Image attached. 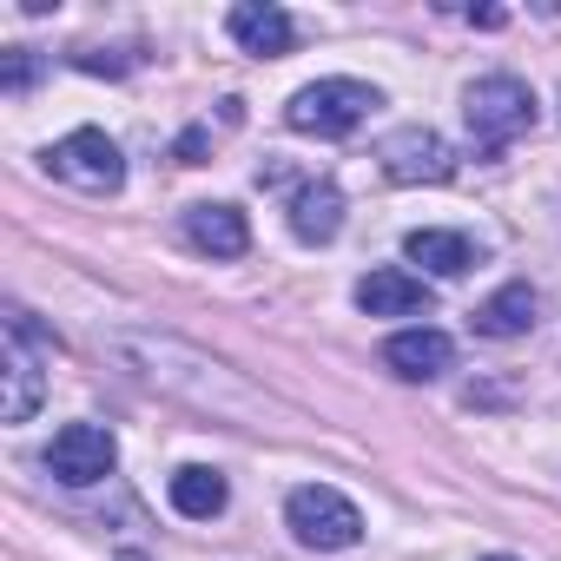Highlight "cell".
I'll use <instances>...</instances> for the list:
<instances>
[{"mask_svg":"<svg viewBox=\"0 0 561 561\" xmlns=\"http://www.w3.org/2000/svg\"><path fill=\"white\" fill-rule=\"evenodd\" d=\"M225 34H231L238 54H251V60H285L291 41H298L291 14H285V8H271V0H238V8L225 14Z\"/></svg>","mask_w":561,"mask_h":561,"instance_id":"obj_8","label":"cell"},{"mask_svg":"<svg viewBox=\"0 0 561 561\" xmlns=\"http://www.w3.org/2000/svg\"><path fill=\"white\" fill-rule=\"evenodd\" d=\"M47 397V370L27 351L21 331H8V351H0V423H27Z\"/></svg>","mask_w":561,"mask_h":561,"instance_id":"obj_9","label":"cell"},{"mask_svg":"<svg viewBox=\"0 0 561 561\" xmlns=\"http://www.w3.org/2000/svg\"><path fill=\"white\" fill-rule=\"evenodd\" d=\"M383 364H390L403 383H430V377H443V370L456 364V344H449L436 324H416V331H397V337L383 344Z\"/></svg>","mask_w":561,"mask_h":561,"instance_id":"obj_12","label":"cell"},{"mask_svg":"<svg viewBox=\"0 0 561 561\" xmlns=\"http://www.w3.org/2000/svg\"><path fill=\"white\" fill-rule=\"evenodd\" d=\"M113 462H119V443H113V430H100V423H67V430H54V443H47V476L67 482V489L106 482Z\"/></svg>","mask_w":561,"mask_h":561,"instance_id":"obj_6","label":"cell"},{"mask_svg":"<svg viewBox=\"0 0 561 561\" xmlns=\"http://www.w3.org/2000/svg\"><path fill=\"white\" fill-rule=\"evenodd\" d=\"M285 522H291V535H298L305 548H324V554H344V548L364 541V508H357L344 489H331V482H305V489H291Z\"/></svg>","mask_w":561,"mask_h":561,"instance_id":"obj_4","label":"cell"},{"mask_svg":"<svg viewBox=\"0 0 561 561\" xmlns=\"http://www.w3.org/2000/svg\"><path fill=\"white\" fill-rule=\"evenodd\" d=\"M73 67H80V73H126V67H139V54H106V47H80V54H73Z\"/></svg>","mask_w":561,"mask_h":561,"instance_id":"obj_18","label":"cell"},{"mask_svg":"<svg viewBox=\"0 0 561 561\" xmlns=\"http://www.w3.org/2000/svg\"><path fill=\"white\" fill-rule=\"evenodd\" d=\"M357 311L364 318H416V311H430V285L403 264H383V271L357 277Z\"/></svg>","mask_w":561,"mask_h":561,"instance_id":"obj_10","label":"cell"},{"mask_svg":"<svg viewBox=\"0 0 561 561\" xmlns=\"http://www.w3.org/2000/svg\"><path fill=\"white\" fill-rule=\"evenodd\" d=\"M185 238H192L205 257H244V251H251V225H244V211L225 205V198L192 205V211H185Z\"/></svg>","mask_w":561,"mask_h":561,"instance_id":"obj_13","label":"cell"},{"mask_svg":"<svg viewBox=\"0 0 561 561\" xmlns=\"http://www.w3.org/2000/svg\"><path fill=\"white\" fill-rule=\"evenodd\" d=\"M47 172L67 179V185H80V192H119L126 185V159H119V146L100 126H80L60 146H47Z\"/></svg>","mask_w":561,"mask_h":561,"instance_id":"obj_5","label":"cell"},{"mask_svg":"<svg viewBox=\"0 0 561 561\" xmlns=\"http://www.w3.org/2000/svg\"><path fill=\"white\" fill-rule=\"evenodd\" d=\"M377 106H383V93H377L370 80H344V73H331V80H311V87L291 93L285 126L305 133V139H344V133H357Z\"/></svg>","mask_w":561,"mask_h":561,"instance_id":"obj_2","label":"cell"},{"mask_svg":"<svg viewBox=\"0 0 561 561\" xmlns=\"http://www.w3.org/2000/svg\"><path fill=\"white\" fill-rule=\"evenodd\" d=\"M482 561H515V554H482Z\"/></svg>","mask_w":561,"mask_h":561,"instance_id":"obj_20","label":"cell"},{"mask_svg":"<svg viewBox=\"0 0 561 561\" xmlns=\"http://www.w3.org/2000/svg\"><path fill=\"white\" fill-rule=\"evenodd\" d=\"M403 257H410V264H423L430 277H462V271L476 264V238H469V231L423 225V231H410V238H403Z\"/></svg>","mask_w":561,"mask_h":561,"instance_id":"obj_14","label":"cell"},{"mask_svg":"<svg viewBox=\"0 0 561 561\" xmlns=\"http://www.w3.org/2000/svg\"><path fill=\"white\" fill-rule=\"evenodd\" d=\"M34 73H41V60H34L27 47H8V54H0V93H27Z\"/></svg>","mask_w":561,"mask_h":561,"instance_id":"obj_17","label":"cell"},{"mask_svg":"<svg viewBox=\"0 0 561 561\" xmlns=\"http://www.w3.org/2000/svg\"><path fill=\"white\" fill-rule=\"evenodd\" d=\"M119 561H146V554H119Z\"/></svg>","mask_w":561,"mask_h":561,"instance_id":"obj_21","label":"cell"},{"mask_svg":"<svg viewBox=\"0 0 561 561\" xmlns=\"http://www.w3.org/2000/svg\"><path fill=\"white\" fill-rule=\"evenodd\" d=\"M377 159H383V179H397V185H443V179H456V152L430 126H397L377 146Z\"/></svg>","mask_w":561,"mask_h":561,"instance_id":"obj_7","label":"cell"},{"mask_svg":"<svg viewBox=\"0 0 561 561\" xmlns=\"http://www.w3.org/2000/svg\"><path fill=\"white\" fill-rule=\"evenodd\" d=\"M113 351H119V364L126 370H139L152 390H172V397H192L198 410H251L257 397L218 364V357H205V351H192V344H179V337H159V331H126V337H113Z\"/></svg>","mask_w":561,"mask_h":561,"instance_id":"obj_1","label":"cell"},{"mask_svg":"<svg viewBox=\"0 0 561 561\" xmlns=\"http://www.w3.org/2000/svg\"><path fill=\"white\" fill-rule=\"evenodd\" d=\"M535 311H541L535 285H528V277H508L502 291H489V298L469 311V324H476V337L508 344V337H528V331H535Z\"/></svg>","mask_w":561,"mask_h":561,"instance_id":"obj_11","label":"cell"},{"mask_svg":"<svg viewBox=\"0 0 561 561\" xmlns=\"http://www.w3.org/2000/svg\"><path fill=\"white\" fill-rule=\"evenodd\" d=\"M535 87L528 80H515V73H482V80H469V93H462V119H469V139L482 146V152H502L508 139H522L528 126H535Z\"/></svg>","mask_w":561,"mask_h":561,"instance_id":"obj_3","label":"cell"},{"mask_svg":"<svg viewBox=\"0 0 561 561\" xmlns=\"http://www.w3.org/2000/svg\"><path fill=\"white\" fill-rule=\"evenodd\" d=\"M165 495H172V508H179L185 522H211V515H225V502H231V482H225V469L185 462V469H172Z\"/></svg>","mask_w":561,"mask_h":561,"instance_id":"obj_15","label":"cell"},{"mask_svg":"<svg viewBox=\"0 0 561 561\" xmlns=\"http://www.w3.org/2000/svg\"><path fill=\"white\" fill-rule=\"evenodd\" d=\"M179 165H205V126H192V133L179 139Z\"/></svg>","mask_w":561,"mask_h":561,"instance_id":"obj_19","label":"cell"},{"mask_svg":"<svg viewBox=\"0 0 561 561\" xmlns=\"http://www.w3.org/2000/svg\"><path fill=\"white\" fill-rule=\"evenodd\" d=\"M291 231H298V244H331L344 231V192L331 179H311L291 198Z\"/></svg>","mask_w":561,"mask_h":561,"instance_id":"obj_16","label":"cell"}]
</instances>
